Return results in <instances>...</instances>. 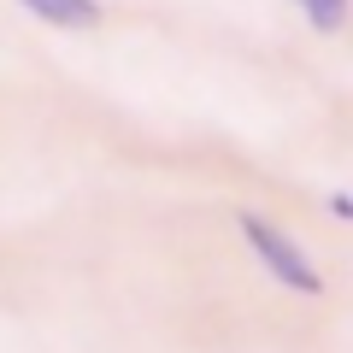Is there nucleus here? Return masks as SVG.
I'll use <instances>...</instances> for the list:
<instances>
[{
  "label": "nucleus",
  "instance_id": "f257e3e1",
  "mask_svg": "<svg viewBox=\"0 0 353 353\" xmlns=\"http://www.w3.org/2000/svg\"><path fill=\"white\" fill-rule=\"evenodd\" d=\"M236 224H241V241L253 248V259H259L265 271L283 283V289H294V294H324V277H318V265L306 259V248H294L289 230H277L271 218H259V212H241Z\"/></svg>",
  "mask_w": 353,
  "mask_h": 353
},
{
  "label": "nucleus",
  "instance_id": "f03ea898",
  "mask_svg": "<svg viewBox=\"0 0 353 353\" xmlns=\"http://www.w3.org/2000/svg\"><path fill=\"white\" fill-rule=\"evenodd\" d=\"M30 18H41V24L53 30H101L106 24V6L101 0H18Z\"/></svg>",
  "mask_w": 353,
  "mask_h": 353
},
{
  "label": "nucleus",
  "instance_id": "7ed1b4c3",
  "mask_svg": "<svg viewBox=\"0 0 353 353\" xmlns=\"http://www.w3.org/2000/svg\"><path fill=\"white\" fill-rule=\"evenodd\" d=\"M301 12L312 18V30H324V36H336V30L347 24V0H301Z\"/></svg>",
  "mask_w": 353,
  "mask_h": 353
}]
</instances>
